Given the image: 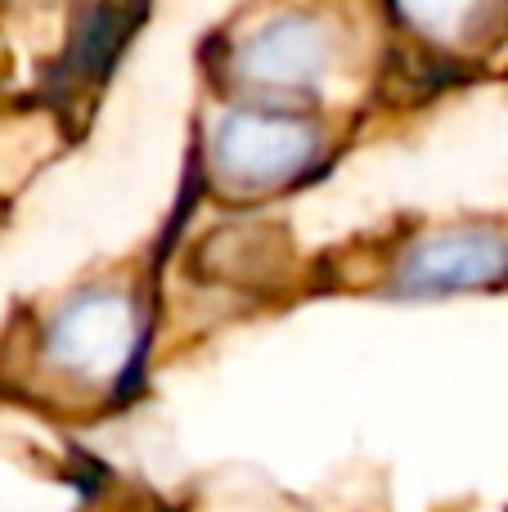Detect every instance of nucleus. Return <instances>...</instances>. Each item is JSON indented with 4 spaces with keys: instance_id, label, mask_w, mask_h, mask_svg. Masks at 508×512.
Here are the masks:
<instances>
[{
    "instance_id": "nucleus-1",
    "label": "nucleus",
    "mask_w": 508,
    "mask_h": 512,
    "mask_svg": "<svg viewBox=\"0 0 508 512\" xmlns=\"http://www.w3.org/2000/svg\"><path fill=\"white\" fill-rule=\"evenodd\" d=\"M324 135L302 117L275 108H230L212 126L207 162L221 189L239 198H261L302 180L320 162Z\"/></svg>"
},
{
    "instance_id": "nucleus-2",
    "label": "nucleus",
    "mask_w": 508,
    "mask_h": 512,
    "mask_svg": "<svg viewBox=\"0 0 508 512\" xmlns=\"http://www.w3.org/2000/svg\"><path fill=\"white\" fill-rule=\"evenodd\" d=\"M140 306L131 292L95 283L59 301L41 328V360L59 378L108 387L140 355Z\"/></svg>"
},
{
    "instance_id": "nucleus-3",
    "label": "nucleus",
    "mask_w": 508,
    "mask_h": 512,
    "mask_svg": "<svg viewBox=\"0 0 508 512\" xmlns=\"http://www.w3.org/2000/svg\"><path fill=\"white\" fill-rule=\"evenodd\" d=\"M508 288L504 225H450L414 239L392 265V292L405 301H441Z\"/></svg>"
},
{
    "instance_id": "nucleus-4",
    "label": "nucleus",
    "mask_w": 508,
    "mask_h": 512,
    "mask_svg": "<svg viewBox=\"0 0 508 512\" xmlns=\"http://www.w3.org/2000/svg\"><path fill=\"white\" fill-rule=\"evenodd\" d=\"M234 68L261 90H306L333 68V36L311 14L270 18L239 45Z\"/></svg>"
},
{
    "instance_id": "nucleus-5",
    "label": "nucleus",
    "mask_w": 508,
    "mask_h": 512,
    "mask_svg": "<svg viewBox=\"0 0 508 512\" xmlns=\"http://www.w3.org/2000/svg\"><path fill=\"white\" fill-rule=\"evenodd\" d=\"M396 5L419 32L450 41V36H464L491 0H396Z\"/></svg>"
}]
</instances>
